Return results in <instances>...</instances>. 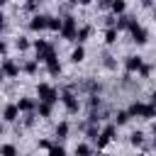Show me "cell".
Listing matches in <instances>:
<instances>
[{
  "instance_id": "1",
  "label": "cell",
  "mask_w": 156,
  "mask_h": 156,
  "mask_svg": "<svg viewBox=\"0 0 156 156\" xmlns=\"http://www.w3.org/2000/svg\"><path fill=\"white\" fill-rule=\"evenodd\" d=\"M34 51H37V61H41V63L56 58V49H54L49 41H44V39H37V41H34Z\"/></svg>"
},
{
  "instance_id": "2",
  "label": "cell",
  "mask_w": 156,
  "mask_h": 156,
  "mask_svg": "<svg viewBox=\"0 0 156 156\" xmlns=\"http://www.w3.org/2000/svg\"><path fill=\"white\" fill-rule=\"evenodd\" d=\"M129 115L132 117H141V119H151V117H156V107L149 102H132L129 105Z\"/></svg>"
},
{
  "instance_id": "3",
  "label": "cell",
  "mask_w": 156,
  "mask_h": 156,
  "mask_svg": "<svg viewBox=\"0 0 156 156\" xmlns=\"http://www.w3.org/2000/svg\"><path fill=\"white\" fill-rule=\"evenodd\" d=\"M37 95H39L41 102H51V105L58 100V90L54 85H49V83H39L37 85Z\"/></svg>"
},
{
  "instance_id": "4",
  "label": "cell",
  "mask_w": 156,
  "mask_h": 156,
  "mask_svg": "<svg viewBox=\"0 0 156 156\" xmlns=\"http://www.w3.org/2000/svg\"><path fill=\"white\" fill-rule=\"evenodd\" d=\"M63 39H68V41H73L76 37H78V27H76V17L73 15H66L63 17V27H61V32H58Z\"/></svg>"
},
{
  "instance_id": "5",
  "label": "cell",
  "mask_w": 156,
  "mask_h": 156,
  "mask_svg": "<svg viewBox=\"0 0 156 156\" xmlns=\"http://www.w3.org/2000/svg\"><path fill=\"white\" fill-rule=\"evenodd\" d=\"M61 102H63V107L71 112V115H76L78 110H80V102H78V95L71 90V88H66L63 93H61Z\"/></svg>"
},
{
  "instance_id": "6",
  "label": "cell",
  "mask_w": 156,
  "mask_h": 156,
  "mask_svg": "<svg viewBox=\"0 0 156 156\" xmlns=\"http://www.w3.org/2000/svg\"><path fill=\"white\" fill-rule=\"evenodd\" d=\"M115 134H117V127H115V124H105V127H102V132H100V136H98V141H95V144H98V149H105V146L115 139Z\"/></svg>"
},
{
  "instance_id": "7",
  "label": "cell",
  "mask_w": 156,
  "mask_h": 156,
  "mask_svg": "<svg viewBox=\"0 0 156 156\" xmlns=\"http://www.w3.org/2000/svg\"><path fill=\"white\" fill-rule=\"evenodd\" d=\"M2 76L5 78H17L20 76V63L15 58H7L5 56V61H2Z\"/></svg>"
},
{
  "instance_id": "8",
  "label": "cell",
  "mask_w": 156,
  "mask_h": 156,
  "mask_svg": "<svg viewBox=\"0 0 156 156\" xmlns=\"http://www.w3.org/2000/svg\"><path fill=\"white\" fill-rule=\"evenodd\" d=\"M129 37H132V41H134V44H139V46H141V44H146V39H149V32H146L141 24H134V27L129 29Z\"/></svg>"
},
{
  "instance_id": "9",
  "label": "cell",
  "mask_w": 156,
  "mask_h": 156,
  "mask_svg": "<svg viewBox=\"0 0 156 156\" xmlns=\"http://www.w3.org/2000/svg\"><path fill=\"white\" fill-rule=\"evenodd\" d=\"M29 29H32V32L49 29V15H34V17L29 20Z\"/></svg>"
},
{
  "instance_id": "10",
  "label": "cell",
  "mask_w": 156,
  "mask_h": 156,
  "mask_svg": "<svg viewBox=\"0 0 156 156\" xmlns=\"http://www.w3.org/2000/svg\"><path fill=\"white\" fill-rule=\"evenodd\" d=\"M141 66H144L141 56H127V58H124V71H127V73H139Z\"/></svg>"
},
{
  "instance_id": "11",
  "label": "cell",
  "mask_w": 156,
  "mask_h": 156,
  "mask_svg": "<svg viewBox=\"0 0 156 156\" xmlns=\"http://www.w3.org/2000/svg\"><path fill=\"white\" fill-rule=\"evenodd\" d=\"M134 24H139V22H136L134 17H129V15H119V17H117V29H119V32H129Z\"/></svg>"
},
{
  "instance_id": "12",
  "label": "cell",
  "mask_w": 156,
  "mask_h": 156,
  "mask_svg": "<svg viewBox=\"0 0 156 156\" xmlns=\"http://www.w3.org/2000/svg\"><path fill=\"white\" fill-rule=\"evenodd\" d=\"M20 117V107L17 105H5V110H2V119L5 122H15Z\"/></svg>"
},
{
  "instance_id": "13",
  "label": "cell",
  "mask_w": 156,
  "mask_h": 156,
  "mask_svg": "<svg viewBox=\"0 0 156 156\" xmlns=\"http://www.w3.org/2000/svg\"><path fill=\"white\" fill-rule=\"evenodd\" d=\"M17 107H20V112H34L37 110V102L32 100V98H20V102H17Z\"/></svg>"
},
{
  "instance_id": "14",
  "label": "cell",
  "mask_w": 156,
  "mask_h": 156,
  "mask_svg": "<svg viewBox=\"0 0 156 156\" xmlns=\"http://www.w3.org/2000/svg\"><path fill=\"white\" fill-rule=\"evenodd\" d=\"M68 132H71V124L68 122H58L56 124V129H54V134H56V139H68Z\"/></svg>"
},
{
  "instance_id": "15",
  "label": "cell",
  "mask_w": 156,
  "mask_h": 156,
  "mask_svg": "<svg viewBox=\"0 0 156 156\" xmlns=\"http://www.w3.org/2000/svg\"><path fill=\"white\" fill-rule=\"evenodd\" d=\"M83 58H85V49H83V44H78V46L71 51V61H73V63H80Z\"/></svg>"
},
{
  "instance_id": "16",
  "label": "cell",
  "mask_w": 156,
  "mask_h": 156,
  "mask_svg": "<svg viewBox=\"0 0 156 156\" xmlns=\"http://www.w3.org/2000/svg\"><path fill=\"white\" fill-rule=\"evenodd\" d=\"M51 102H41L39 100V105H37V112H39V117H51Z\"/></svg>"
},
{
  "instance_id": "17",
  "label": "cell",
  "mask_w": 156,
  "mask_h": 156,
  "mask_svg": "<svg viewBox=\"0 0 156 156\" xmlns=\"http://www.w3.org/2000/svg\"><path fill=\"white\" fill-rule=\"evenodd\" d=\"M129 119H132V115H129V110H119V112L115 115V124H117V127H119V124H127Z\"/></svg>"
},
{
  "instance_id": "18",
  "label": "cell",
  "mask_w": 156,
  "mask_h": 156,
  "mask_svg": "<svg viewBox=\"0 0 156 156\" xmlns=\"http://www.w3.org/2000/svg\"><path fill=\"white\" fill-rule=\"evenodd\" d=\"M46 71H49L51 76H58V73H61V63H58V58H51V61H46Z\"/></svg>"
},
{
  "instance_id": "19",
  "label": "cell",
  "mask_w": 156,
  "mask_h": 156,
  "mask_svg": "<svg viewBox=\"0 0 156 156\" xmlns=\"http://www.w3.org/2000/svg\"><path fill=\"white\" fill-rule=\"evenodd\" d=\"M93 154V149H90V144H85V141H80V144H76V156H90Z\"/></svg>"
},
{
  "instance_id": "20",
  "label": "cell",
  "mask_w": 156,
  "mask_h": 156,
  "mask_svg": "<svg viewBox=\"0 0 156 156\" xmlns=\"http://www.w3.org/2000/svg\"><path fill=\"white\" fill-rule=\"evenodd\" d=\"M83 88H85L90 95H95V93H100V90H102V85H100L98 80H85V85H83Z\"/></svg>"
},
{
  "instance_id": "21",
  "label": "cell",
  "mask_w": 156,
  "mask_h": 156,
  "mask_svg": "<svg viewBox=\"0 0 156 156\" xmlns=\"http://www.w3.org/2000/svg\"><path fill=\"white\" fill-rule=\"evenodd\" d=\"M85 136H88L90 141H98V136H100V129H98V124H88V129H85Z\"/></svg>"
},
{
  "instance_id": "22",
  "label": "cell",
  "mask_w": 156,
  "mask_h": 156,
  "mask_svg": "<svg viewBox=\"0 0 156 156\" xmlns=\"http://www.w3.org/2000/svg\"><path fill=\"white\" fill-rule=\"evenodd\" d=\"M129 144L132 146H141L144 144V132H132L129 134Z\"/></svg>"
},
{
  "instance_id": "23",
  "label": "cell",
  "mask_w": 156,
  "mask_h": 156,
  "mask_svg": "<svg viewBox=\"0 0 156 156\" xmlns=\"http://www.w3.org/2000/svg\"><path fill=\"white\" fill-rule=\"evenodd\" d=\"M117 32H119L117 27H107V32H105V41H107V44H115V41H117Z\"/></svg>"
},
{
  "instance_id": "24",
  "label": "cell",
  "mask_w": 156,
  "mask_h": 156,
  "mask_svg": "<svg viewBox=\"0 0 156 156\" xmlns=\"http://www.w3.org/2000/svg\"><path fill=\"white\" fill-rule=\"evenodd\" d=\"M37 68H39V61H37V58H34V61H27V63L22 66V71H24V73H29V76H34V73H37Z\"/></svg>"
},
{
  "instance_id": "25",
  "label": "cell",
  "mask_w": 156,
  "mask_h": 156,
  "mask_svg": "<svg viewBox=\"0 0 156 156\" xmlns=\"http://www.w3.org/2000/svg\"><path fill=\"white\" fill-rule=\"evenodd\" d=\"M100 98H98V93L95 95H88V107H90V112H95V110H100Z\"/></svg>"
},
{
  "instance_id": "26",
  "label": "cell",
  "mask_w": 156,
  "mask_h": 156,
  "mask_svg": "<svg viewBox=\"0 0 156 156\" xmlns=\"http://www.w3.org/2000/svg\"><path fill=\"white\" fill-rule=\"evenodd\" d=\"M124 10H127V2L124 0H112V12L115 15H124Z\"/></svg>"
},
{
  "instance_id": "27",
  "label": "cell",
  "mask_w": 156,
  "mask_h": 156,
  "mask_svg": "<svg viewBox=\"0 0 156 156\" xmlns=\"http://www.w3.org/2000/svg\"><path fill=\"white\" fill-rule=\"evenodd\" d=\"M61 27H63V20H58V17H49V29H51V32H61Z\"/></svg>"
},
{
  "instance_id": "28",
  "label": "cell",
  "mask_w": 156,
  "mask_h": 156,
  "mask_svg": "<svg viewBox=\"0 0 156 156\" xmlns=\"http://www.w3.org/2000/svg\"><path fill=\"white\" fill-rule=\"evenodd\" d=\"M90 32H93V27H88V24H85V27H80V29H78V37H76V39H78V41L83 44V41H85L88 37H90Z\"/></svg>"
},
{
  "instance_id": "29",
  "label": "cell",
  "mask_w": 156,
  "mask_h": 156,
  "mask_svg": "<svg viewBox=\"0 0 156 156\" xmlns=\"http://www.w3.org/2000/svg\"><path fill=\"white\" fill-rule=\"evenodd\" d=\"M15 46H17V51H27L29 49V39L27 37H17L15 39Z\"/></svg>"
},
{
  "instance_id": "30",
  "label": "cell",
  "mask_w": 156,
  "mask_h": 156,
  "mask_svg": "<svg viewBox=\"0 0 156 156\" xmlns=\"http://www.w3.org/2000/svg\"><path fill=\"white\" fill-rule=\"evenodd\" d=\"M0 154H2V156H17V149H15V144H2Z\"/></svg>"
},
{
  "instance_id": "31",
  "label": "cell",
  "mask_w": 156,
  "mask_h": 156,
  "mask_svg": "<svg viewBox=\"0 0 156 156\" xmlns=\"http://www.w3.org/2000/svg\"><path fill=\"white\" fill-rule=\"evenodd\" d=\"M49 156H66V149H63L61 144H54V146L49 149Z\"/></svg>"
},
{
  "instance_id": "32",
  "label": "cell",
  "mask_w": 156,
  "mask_h": 156,
  "mask_svg": "<svg viewBox=\"0 0 156 156\" xmlns=\"http://www.w3.org/2000/svg\"><path fill=\"white\" fill-rule=\"evenodd\" d=\"M102 58H105V61H102V63H105V68H110V71H112V68H115V58H112L110 54H105Z\"/></svg>"
},
{
  "instance_id": "33",
  "label": "cell",
  "mask_w": 156,
  "mask_h": 156,
  "mask_svg": "<svg viewBox=\"0 0 156 156\" xmlns=\"http://www.w3.org/2000/svg\"><path fill=\"white\" fill-rule=\"evenodd\" d=\"M151 71H154V66H151V63H144V66H141V71H139V73H141V76H144V78H149V76H151Z\"/></svg>"
},
{
  "instance_id": "34",
  "label": "cell",
  "mask_w": 156,
  "mask_h": 156,
  "mask_svg": "<svg viewBox=\"0 0 156 156\" xmlns=\"http://www.w3.org/2000/svg\"><path fill=\"white\" fill-rule=\"evenodd\" d=\"M39 2H41V0H27V2H24V7H27V10H37V7H39Z\"/></svg>"
},
{
  "instance_id": "35",
  "label": "cell",
  "mask_w": 156,
  "mask_h": 156,
  "mask_svg": "<svg viewBox=\"0 0 156 156\" xmlns=\"http://www.w3.org/2000/svg\"><path fill=\"white\" fill-rule=\"evenodd\" d=\"M51 146H54V144H51L49 139H39V149H46V151H49Z\"/></svg>"
},
{
  "instance_id": "36",
  "label": "cell",
  "mask_w": 156,
  "mask_h": 156,
  "mask_svg": "<svg viewBox=\"0 0 156 156\" xmlns=\"http://www.w3.org/2000/svg\"><path fill=\"white\" fill-rule=\"evenodd\" d=\"M24 124H27V127H32V124H34V112H27V117H24Z\"/></svg>"
},
{
  "instance_id": "37",
  "label": "cell",
  "mask_w": 156,
  "mask_h": 156,
  "mask_svg": "<svg viewBox=\"0 0 156 156\" xmlns=\"http://www.w3.org/2000/svg\"><path fill=\"white\" fill-rule=\"evenodd\" d=\"M73 5H90V0H71Z\"/></svg>"
},
{
  "instance_id": "38",
  "label": "cell",
  "mask_w": 156,
  "mask_h": 156,
  "mask_svg": "<svg viewBox=\"0 0 156 156\" xmlns=\"http://www.w3.org/2000/svg\"><path fill=\"white\" fill-rule=\"evenodd\" d=\"M149 102H151V105H154V107H156V90H154V93H151V100H149Z\"/></svg>"
},
{
  "instance_id": "39",
  "label": "cell",
  "mask_w": 156,
  "mask_h": 156,
  "mask_svg": "<svg viewBox=\"0 0 156 156\" xmlns=\"http://www.w3.org/2000/svg\"><path fill=\"white\" fill-rule=\"evenodd\" d=\"M0 2H2V5H5V2H7V0H0Z\"/></svg>"
},
{
  "instance_id": "40",
  "label": "cell",
  "mask_w": 156,
  "mask_h": 156,
  "mask_svg": "<svg viewBox=\"0 0 156 156\" xmlns=\"http://www.w3.org/2000/svg\"><path fill=\"white\" fill-rule=\"evenodd\" d=\"M154 20H156V10H154Z\"/></svg>"
},
{
  "instance_id": "41",
  "label": "cell",
  "mask_w": 156,
  "mask_h": 156,
  "mask_svg": "<svg viewBox=\"0 0 156 156\" xmlns=\"http://www.w3.org/2000/svg\"><path fill=\"white\" fill-rule=\"evenodd\" d=\"M139 156H144V154H139Z\"/></svg>"
}]
</instances>
